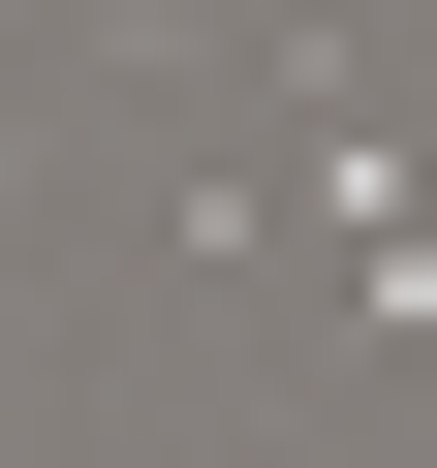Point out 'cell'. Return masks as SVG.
<instances>
[{
    "instance_id": "obj_1",
    "label": "cell",
    "mask_w": 437,
    "mask_h": 468,
    "mask_svg": "<svg viewBox=\"0 0 437 468\" xmlns=\"http://www.w3.org/2000/svg\"><path fill=\"white\" fill-rule=\"evenodd\" d=\"M0 187H32V94H0Z\"/></svg>"
}]
</instances>
